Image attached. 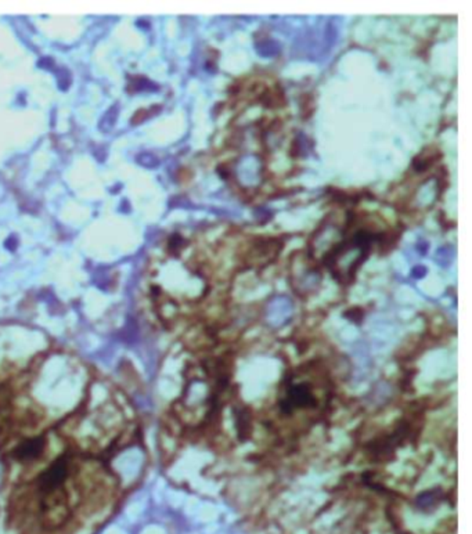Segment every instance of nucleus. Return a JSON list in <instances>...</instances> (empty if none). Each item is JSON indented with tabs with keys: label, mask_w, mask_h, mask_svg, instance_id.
Instances as JSON below:
<instances>
[{
	"label": "nucleus",
	"mask_w": 472,
	"mask_h": 534,
	"mask_svg": "<svg viewBox=\"0 0 472 534\" xmlns=\"http://www.w3.org/2000/svg\"><path fill=\"white\" fill-rule=\"evenodd\" d=\"M42 519L47 528H59L68 519V497L64 487L42 494L40 503Z\"/></svg>",
	"instance_id": "nucleus-1"
},
{
	"label": "nucleus",
	"mask_w": 472,
	"mask_h": 534,
	"mask_svg": "<svg viewBox=\"0 0 472 534\" xmlns=\"http://www.w3.org/2000/svg\"><path fill=\"white\" fill-rule=\"evenodd\" d=\"M70 473V457L63 454L59 457L46 471H43L38 478V487L42 494L50 493L63 487Z\"/></svg>",
	"instance_id": "nucleus-2"
},
{
	"label": "nucleus",
	"mask_w": 472,
	"mask_h": 534,
	"mask_svg": "<svg viewBox=\"0 0 472 534\" xmlns=\"http://www.w3.org/2000/svg\"><path fill=\"white\" fill-rule=\"evenodd\" d=\"M316 404L314 396L312 393V389L309 385L299 383L294 385L288 389L284 403H282L285 413H291L295 409H305V407H313Z\"/></svg>",
	"instance_id": "nucleus-3"
},
{
	"label": "nucleus",
	"mask_w": 472,
	"mask_h": 534,
	"mask_svg": "<svg viewBox=\"0 0 472 534\" xmlns=\"http://www.w3.org/2000/svg\"><path fill=\"white\" fill-rule=\"evenodd\" d=\"M45 445H46V441L43 436L32 438L17 445V448L13 451V455L18 461H32L39 458L43 454Z\"/></svg>",
	"instance_id": "nucleus-4"
},
{
	"label": "nucleus",
	"mask_w": 472,
	"mask_h": 534,
	"mask_svg": "<svg viewBox=\"0 0 472 534\" xmlns=\"http://www.w3.org/2000/svg\"><path fill=\"white\" fill-rule=\"evenodd\" d=\"M441 491L439 490H434V491H427L424 494H421L418 497V505L421 508H431L434 505H436L438 501H441Z\"/></svg>",
	"instance_id": "nucleus-5"
}]
</instances>
